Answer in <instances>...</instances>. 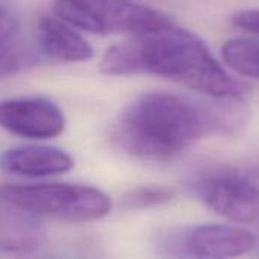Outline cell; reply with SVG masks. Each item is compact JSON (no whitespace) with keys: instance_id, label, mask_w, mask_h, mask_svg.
<instances>
[{"instance_id":"e0dca14e","label":"cell","mask_w":259,"mask_h":259,"mask_svg":"<svg viewBox=\"0 0 259 259\" xmlns=\"http://www.w3.org/2000/svg\"><path fill=\"white\" fill-rule=\"evenodd\" d=\"M255 249L258 250V253H259V243H258V241H256V244H255Z\"/></svg>"},{"instance_id":"5b68a950","label":"cell","mask_w":259,"mask_h":259,"mask_svg":"<svg viewBox=\"0 0 259 259\" xmlns=\"http://www.w3.org/2000/svg\"><path fill=\"white\" fill-rule=\"evenodd\" d=\"M256 238L246 229L229 225L171 228L158 235L156 249L173 258H237L255 249Z\"/></svg>"},{"instance_id":"52a82bcc","label":"cell","mask_w":259,"mask_h":259,"mask_svg":"<svg viewBox=\"0 0 259 259\" xmlns=\"http://www.w3.org/2000/svg\"><path fill=\"white\" fill-rule=\"evenodd\" d=\"M0 127L30 140L58 137L65 127L61 108L44 97H14L0 100Z\"/></svg>"},{"instance_id":"6da1fadb","label":"cell","mask_w":259,"mask_h":259,"mask_svg":"<svg viewBox=\"0 0 259 259\" xmlns=\"http://www.w3.org/2000/svg\"><path fill=\"white\" fill-rule=\"evenodd\" d=\"M108 76L155 74L208 97H244L249 85L232 77L193 32L170 24L114 44L100 61Z\"/></svg>"},{"instance_id":"ba28073f","label":"cell","mask_w":259,"mask_h":259,"mask_svg":"<svg viewBox=\"0 0 259 259\" xmlns=\"http://www.w3.org/2000/svg\"><path fill=\"white\" fill-rule=\"evenodd\" d=\"M73 165L74 162L68 153L42 144L17 146L0 155V170L15 176H55L70 171Z\"/></svg>"},{"instance_id":"5bb4252c","label":"cell","mask_w":259,"mask_h":259,"mask_svg":"<svg viewBox=\"0 0 259 259\" xmlns=\"http://www.w3.org/2000/svg\"><path fill=\"white\" fill-rule=\"evenodd\" d=\"M17 29V21L11 15L9 11H6L3 6H0V44H3L6 39H9Z\"/></svg>"},{"instance_id":"8fae6325","label":"cell","mask_w":259,"mask_h":259,"mask_svg":"<svg viewBox=\"0 0 259 259\" xmlns=\"http://www.w3.org/2000/svg\"><path fill=\"white\" fill-rule=\"evenodd\" d=\"M222 58L235 73L259 79V39L234 38L223 44Z\"/></svg>"},{"instance_id":"8992f818","label":"cell","mask_w":259,"mask_h":259,"mask_svg":"<svg viewBox=\"0 0 259 259\" xmlns=\"http://www.w3.org/2000/svg\"><path fill=\"white\" fill-rule=\"evenodd\" d=\"M197 196L215 214L235 223H259V188L235 171H217L196 184Z\"/></svg>"},{"instance_id":"9a60e30c","label":"cell","mask_w":259,"mask_h":259,"mask_svg":"<svg viewBox=\"0 0 259 259\" xmlns=\"http://www.w3.org/2000/svg\"><path fill=\"white\" fill-rule=\"evenodd\" d=\"M18 58L14 52L6 49L3 44H0V76H6L9 73H14L18 67Z\"/></svg>"},{"instance_id":"277c9868","label":"cell","mask_w":259,"mask_h":259,"mask_svg":"<svg viewBox=\"0 0 259 259\" xmlns=\"http://www.w3.org/2000/svg\"><path fill=\"white\" fill-rule=\"evenodd\" d=\"M58 18L97 35H140L175 24L167 14L132 0H55Z\"/></svg>"},{"instance_id":"9c48e42d","label":"cell","mask_w":259,"mask_h":259,"mask_svg":"<svg viewBox=\"0 0 259 259\" xmlns=\"http://www.w3.org/2000/svg\"><path fill=\"white\" fill-rule=\"evenodd\" d=\"M42 237V228L33 214L0 197V252H32L38 249Z\"/></svg>"},{"instance_id":"7c38bea8","label":"cell","mask_w":259,"mask_h":259,"mask_svg":"<svg viewBox=\"0 0 259 259\" xmlns=\"http://www.w3.org/2000/svg\"><path fill=\"white\" fill-rule=\"evenodd\" d=\"M176 197V193L170 187L164 185H147V187H138L131 190L123 197V208L129 211L137 209H147L153 206H159L164 203L171 202Z\"/></svg>"},{"instance_id":"7a4b0ae2","label":"cell","mask_w":259,"mask_h":259,"mask_svg":"<svg viewBox=\"0 0 259 259\" xmlns=\"http://www.w3.org/2000/svg\"><path fill=\"white\" fill-rule=\"evenodd\" d=\"M209 131L202 100L171 93H146L121 112L115 140L132 156L165 161Z\"/></svg>"},{"instance_id":"2e32d148","label":"cell","mask_w":259,"mask_h":259,"mask_svg":"<svg viewBox=\"0 0 259 259\" xmlns=\"http://www.w3.org/2000/svg\"><path fill=\"white\" fill-rule=\"evenodd\" d=\"M246 176H249V178H250L252 181H255V182H259V158L255 162L250 164L249 170L246 171Z\"/></svg>"},{"instance_id":"3957f363","label":"cell","mask_w":259,"mask_h":259,"mask_svg":"<svg viewBox=\"0 0 259 259\" xmlns=\"http://www.w3.org/2000/svg\"><path fill=\"white\" fill-rule=\"evenodd\" d=\"M0 197L33 215L65 222L99 220L111 211L103 191L79 184H3Z\"/></svg>"},{"instance_id":"4fadbf2b","label":"cell","mask_w":259,"mask_h":259,"mask_svg":"<svg viewBox=\"0 0 259 259\" xmlns=\"http://www.w3.org/2000/svg\"><path fill=\"white\" fill-rule=\"evenodd\" d=\"M237 27H241L247 32L259 35V9H247L237 12L232 18Z\"/></svg>"},{"instance_id":"30bf717a","label":"cell","mask_w":259,"mask_h":259,"mask_svg":"<svg viewBox=\"0 0 259 259\" xmlns=\"http://www.w3.org/2000/svg\"><path fill=\"white\" fill-rule=\"evenodd\" d=\"M39 39L44 52L64 62H80L93 58V47L71 24L61 18L44 17L39 21Z\"/></svg>"}]
</instances>
